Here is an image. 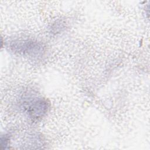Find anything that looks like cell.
<instances>
[{"instance_id": "1", "label": "cell", "mask_w": 150, "mask_h": 150, "mask_svg": "<svg viewBox=\"0 0 150 150\" xmlns=\"http://www.w3.org/2000/svg\"><path fill=\"white\" fill-rule=\"evenodd\" d=\"M47 104L42 99L33 100L29 104L28 107V113L32 118H39L46 112Z\"/></svg>"}]
</instances>
